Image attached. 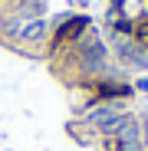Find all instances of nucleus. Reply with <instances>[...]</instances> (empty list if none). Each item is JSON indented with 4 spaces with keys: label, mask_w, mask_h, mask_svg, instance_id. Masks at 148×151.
Instances as JSON below:
<instances>
[{
    "label": "nucleus",
    "mask_w": 148,
    "mask_h": 151,
    "mask_svg": "<svg viewBox=\"0 0 148 151\" xmlns=\"http://www.w3.org/2000/svg\"><path fill=\"white\" fill-rule=\"evenodd\" d=\"M125 135H129V138H135L142 151H148V109L129 118V128H125Z\"/></svg>",
    "instance_id": "obj_2"
},
{
    "label": "nucleus",
    "mask_w": 148,
    "mask_h": 151,
    "mask_svg": "<svg viewBox=\"0 0 148 151\" xmlns=\"http://www.w3.org/2000/svg\"><path fill=\"white\" fill-rule=\"evenodd\" d=\"M105 36L125 69L148 72V0H112Z\"/></svg>",
    "instance_id": "obj_1"
}]
</instances>
